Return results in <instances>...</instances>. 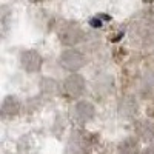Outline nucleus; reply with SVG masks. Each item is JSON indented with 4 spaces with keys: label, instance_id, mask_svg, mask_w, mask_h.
Masks as SVG:
<instances>
[{
    "label": "nucleus",
    "instance_id": "1",
    "mask_svg": "<svg viewBox=\"0 0 154 154\" xmlns=\"http://www.w3.org/2000/svg\"><path fill=\"white\" fill-rule=\"evenodd\" d=\"M93 148V140L82 130H74L65 146V154H89Z\"/></svg>",
    "mask_w": 154,
    "mask_h": 154
},
{
    "label": "nucleus",
    "instance_id": "2",
    "mask_svg": "<svg viewBox=\"0 0 154 154\" xmlns=\"http://www.w3.org/2000/svg\"><path fill=\"white\" fill-rule=\"evenodd\" d=\"M57 35L62 45L65 46H74L77 43H80L85 37V32L82 29V26L75 22H63L59 29H57Z\"/></svg>",
    "mask_w": 154,
    "mask_h": 154
},
{
    "label": "nucleus",
    "instance_id": "3",
    "mask_svg": "<svg viewBox=\"0 0 154 154\" xmlns=\"http://www.w3.org/2000/svg\"><path fill=\"white\" fill-rule=\"evenodd\" d=\"M71 119L79 123V125H85L88 122H91L96 116V108L91 102L88 100H79L71 106Z\"/></svg>",
    "mask_w": 154,
    "mask_h": 154
},
{
    "label": "nucleus",
    "instance_id": "4",
    "mask_svg": "<svg viewBox=\"0 0 154 154\" xmlns=\"http://www.w3.org/2000/svg\"><path fill=\"white\" fill-rule=\"evenodd\" d=\"M85 62H86V59H85L83 53H80L77 49H66L59 57V65L63 69L71 71V72H75L80 68H83Z\"/></svg>",
    "mask_w": 154,
    "mask_h": 154
},
{
    "label": "nucleus",
    "instance_id": "5",
    "mask_svg": "<svg viewBox=\"0 0 154 154\" xmlns=\"http://www.w3.org/2000/svg\"><path fill=\"white\" fill-rule=\"evenodd\" d=\"M85 79L80 75V74H77V72H72L69 74L65 80H63L62 83V91L65 96L71 97V99H77V97H80L85 91Z\"/></svg>",
    "mask_w": 154,
    "mask_h": 154
},
{
    "label": "nucleus",
    "instance_id": "6",
    "mask_svg": "<svg viewBox=\"0 0 154 154\" xmlns=\"http://www.w3.org/2000/svg\"><path fill=\"white\" fill-rule=\"evenodd\" d=\"M43 65V59L42 56L34 49H26L22 51L20 54V66L26 72H38Z\"/></svg>",
    "mask_w": 154,
    "mask_h": 154
},
{
    "label": "nucleus",
    "instance_id": "7",
    "mask_svg": "<svg viewBox=\"0 0 154 154\" xmlns=\"http://www.w3.org/2000/svg\"><path fill=\"white\" fill-rule=\"evenodd\" d=\"M139 109V103L133 94H126L120 99L119 102V106H117V112L122 119L128 120V119H133L134 116L137 114Z\"/></svg>",
    "mask_w": 154,
    "mask_h": 154
},
{
    "label": "nucleus",
    "instance_id": "8",
    "mask_svg": "<svg viewBox=\"0 0 154 154\" xmlns=\"http://www.w3.org/2000/svg\"><path fill=\"white\" fill-rule=\"evenodd\" d=\"M22 109V102L17 96H6L2 102V108H0V112H2V117L8 119V117H14L17 116Z\"/></svg>",
    "mask_w": 154,
    "mask_h": 154
},
{
    "label": "nucleus",
    "instance_id": "9",
    "mask_svg": "<svg viewBox=\"0 0 154 154\" xmlns=\"http://www.w3.org/2000/svg\"><path fill=\"white\" fill-rule=\"evenodd\" d=\"M134 133H136L139 140L151 142L154 139V125L148 119H139L134 123Z\"/></svg>",
    "mask_w": 154,
    "mask_h": 154
},
{
    "label": "nucleus",
    "instance_id": "10",
    "mask_svg": "<svg viewBox=\"0 0 154 154\" xmlns=\"http://www.w3.org/2000/svg\"><path fill=\"white\" fill-rule=\"evenodd\" d=\"M139 94L142 99L154 97V71H148L143 74L140 85H139Z\"/></svg>",
    "mask_w": 154,
    "mask_h": 154
},
{
    "label": "nucleus",
    "instance_id": "11",
    "mask_svg": "<svg viewBox=\"0 0 154 154\" xmlns=\"http://www.w3.org/2000/svg\"><path fill=\"white\" fill-rule=\"evenodd\" d=\"M140 142L136 137H126L117 146V154H140Z\"/></svg>",
    "mask_w": 154,
    "mask_h": 154
},
{
    "label": "nucleus",
    "instance_id": "12",
    "mask_svg": "<svg viewBox=\"0 0 154 154\" xmlns=\"http://www.w3.org/2000/svg\"><path fill=\"white\" fill-rule=\"evenodd\" d=\"M93 89H94V93L99 94V96H105V94L111 93V89H112V77L111 75H97L94 83H93Z\"/></svg>",
    "mask_w": 154,
    "mask_h": 154
},
{
    "label": "nucleus",
    "instance_id": "13",
    "mask_svg": "<svg viewBox=\"0 0 154 154\" xmlns=\"http://www.w3.org/2000/svg\"><path fill=\"white\" fill-rule=\"evenodd\" d=\"M59 91H60V85L54 79H51V77H43V79L40 80V93L43 96L53 97V96L59 94Z\"/></svg>",
    "mask_w": 154,
    "mask_h": 154
},
{
    "label": "nucleus",
    "instance_id": "14",
    "mask_svg": "<svg viewBox=\"0 0 154 154\" xmlns=\"http://www.w3.org/2000/svg\"><path fill=\"white\" fill-rule=\"evenodd\" d=\"M140 154H154V146H152V145H151V146H146Z\"/></svg>",
    "mask_w": 154,
    "mask_h": 154
}]
</instances>
